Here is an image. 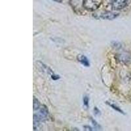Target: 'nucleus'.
<instances>
[{"label":"nucleus","instance_id":"1","mask_svg":"<svg viewBox=\"0 0 131 131\" xmlns=\"http://www.w3.org/2000/svg\"><path fill=\"white\" fill-rule=\"evenodd\" d=\"M101 3V0H83V7L89 11H93L96 10Z\"/></svg>","mask_w":131,"mask_h":131},{"label":"nucleus","instance_id":"2","mask_svg":"<svg viewBox=\"0 0 131 131\" xmlns=\"http://www.w3.org/2000/svg\"><path fill=\"white\" fill-rule=\"evenodd\" d=\"M119 15V14L117 13L110 12V11H106V12L102 13L100 15L96 14L93 15L94 17H95L97 19H104V20H113L117 18Z\"/></svg>","mask_w":131,"mask_h":131},{"label":"nucleus","instance_id":"3","mask_svg":"<svg viewBox=\"0 0 131 131\" xmlns=\"http://www.w3.org/2000/svg\"><path fill=\"white\" fill-rule=\"evenodd\" d=\"M127 5V0H112V8L115 10H121Z\"/></svg>","mask_w":131,"mask_h":131},{"label":"nucleus","instance_id":"4","mask_svg":"<svg viewBox=\"0 0 131 131\" xmlns=\"http://www.w3.org/2000/svg\"><path fill=\"white\" fill-rule=\"evenodd\" d=\"M78 61L82 64L84 66H86V67H89L90 66V62L89 61V59L85 57L83 54H79L78 56Z\"/></svg>","mask_w":131,"mask_h":131},{"label":"nucleus","instance_id":"5","mask_svg":"<svg viewBox=\"0 0 131 131\" xmlns=\"http://www.w3.org/2000/svg\"><path fill=\"white\" fill-rule=\"evenodd\" d=\"M106 104H107L108 106H110L111 107H112L113 110H115L117 111V112H119V113H123V114H125L123 111L119 107V106H117L115 104H114V103L112 102H109V101H106Z\"/></svg>","mask_w":131,"mask_h":131},{"label":"nucleus","instance_id":"6","mask_svg":"<svg viewBox=\"0 0 131 131\" xmlns=\"http://www.w3.org/2000/svg\"><path fill=\"white\" fill-rule=\"evenodd\" d=\"M40 106L41 104L39 102V101L34 96V110H37L40 107Z\"/></svg>","mask_w":131,"mask_h":131},{"label":"nucleus","instance_id":"7","mask_svg":"<svg viewBox=\"0 0 131 131\" xmlns=\"http://www.w3.org/2000/svg\"><path fill=\"white\" fill-rule=\"evenodd\" d=\"M70 3L71 4H73V7H76V5H80V3L81 4H83V1H82L81 2V0H70Z\"/></svg>","mask_w":131,"mask_h":131},{"label":"nucleus","instance_id":"8","mask_svg":"<svg viewBox=\"0 0 131 131\" xmlns=\"http://www.w3.org/2000/svg\"><path fill=\"white\" fill-rule=\"evenodd\" d=\"M89 98L87 96H85L83 97V104L86 107H89Z\"/></svg>","mask_w":131,"mask_h":131},{"label":"nucleus","instance_id":"9","mask_svg":"<svg viewBox=\"0 0 131 131\" xmlns=\"http://www.w3.org/2000/svg\"><path fill=\"white\" fill-rule=\"evenodd\" d=\"M51 78H52L53 80H58V79H59L60 78V76L58 75H55L54 73H52V75H51Z\"/></svg>","mask_w":131,"mask_h":131},{"label":"nucleus","instance_id":"10","mask_svg":"<svg viewBox=\"0 0 131 131\" xmlns=\"http://www.w3.org/2000/svg\"><path fill=\"white\" fill-rule=\"evenodd\" d=\"M94 113H95L96 115L100 114V110H98V109L96 107H94Z\"/></svg>","mask_w":131,"mask_h":131},{"label":"nucleus","instance_id":"11","mask_svg":"<svg viewBox=\"0 0 131 131\" xmlns=\"http://www.w3.org/2000/svg\"><path fill=\"white\" fill-rule=\"evenodd\" d=\"M83 128L85 130H92V128L91 127H89V126H84Z\"/></svg>","mask_w":131,"mask_h":131},{"label":"nucleus","instance_id":"12","mask_svg":"<svg viewBox=\"0 0 131 131\" xmlns=\"http://www.w3.org/2000/svg\"><path fill=\"white\" fill-rule=\"evenodd\" d=\"M91 121H92V124H93V125H94V126H96H96H98V124H97V123L95 121H94V119H91Z\"/></svg>","mask_w":131,"mask_h":131},{"label":"nucleus","instance_id":"13","mask_svg":"<svg viewBox=\"0 0 131 131\" xmlns=\"http://www.w3.org/2000/svg\"><path fill=\"white\" fill-rule=\"evenodd\" d=\"M54 1H55V2H62V0H54Z\"/></svg>","mask_w":131,"mask_h":131}]
</instances>
